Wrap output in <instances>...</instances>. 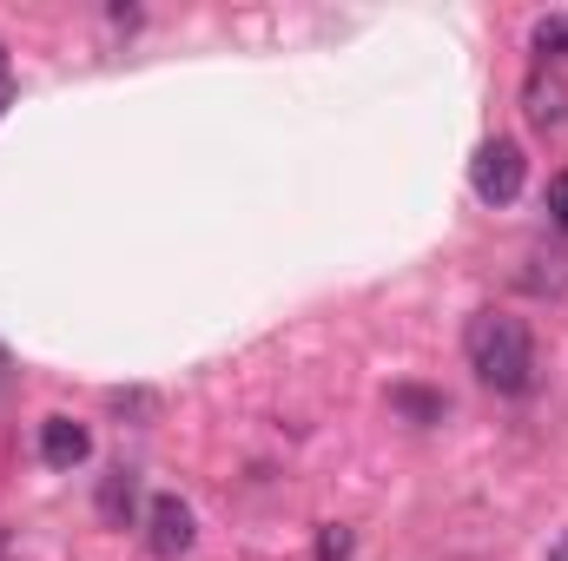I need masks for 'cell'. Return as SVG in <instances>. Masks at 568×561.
Masks as SVG:
<instances>
[{
    "mask_svg": "<svg viewBox=\"0 0 568 561\" xmlns=\"http://www.w3.org/2000/svg\"><path fill=\"white\" fill-rule=\"evenodd\" d=\"M317 561H351V529L344 522H324L317 529Z\"/></svg>",
    "mask_w": 568,
    "mask_h": 561,
    "instance_id": "cell-9",
    "label": "cell"
},
{
    "mask_svg": "<svg viewBox=\"0 0 568 561\" xmlns=\"http://www.w3.org/2000/svg\"><path fill=\"white\" fill-rule=\"evenodd\" d=\"M7 106H13V100H7V86H0V113H7Z\"/></svg>",
    "mask_w": 568,
    "mask_h": 561,
    "instance_id": "cell-12",
    "label": "cell"
},
{
    "mask_svg": "<svg viewBox=\"0 0 568 561\" xmlns=\"http://www.w3.org/2000/svg\"><path fill=\"white\" fill-rule=\"evenodd\" d=\"M133 502H140V476H133V469H106V476H100V522H106V529H126Z\"/></svg>",
    "mask_w": 568,
    "mask_h": 561,
    "instance_id": "cell-6",
    "label": "cell"
},
{
    "mask_svg": "<svg viewBox=\"0 0 568 561\" xmlns=\"http://www.w3.org/2000/svg\"><path fill=\"white\" fill-rule=\"evenodd\" d=\"M0 86H7V47H0Z\"/></svg>",
    "mask_w": 568,
    "mask_h": 561,
    "instance_id": "cell-11",
    "label": "cell"
},
{
    "mask_svg": "<svg viewBox=\"0 0 568 561\" xmlns=\"http://www.w3.org/2000/svg\"><path fill=\"white\" fill-rule=\"evenodd\" d=\"M523 178H529V159H523L516 140H483L476 145V159H469V192H476L483 205H516Z\"/></svg>",
    "mask_w": 568,
    "mask_h": 561,
    "instance_id": "cell-2",
    "label": "cell"
},
{
    "mask_svg": "<svg viewBox=\"0 0 568 561\" xmlns=\"http://www.w3.org/2000/svg\"><path fill=\"white\" fill-rule=\"evenodd\" d=\"M0 561H7V542H0Z\"/></svg>",
    "mask_w": 568,
    "mask_h": 561,
    "instance_id": "cell-13",
    "label": "cell"
},
{
    "mask_svg": "<svg viewBox=\"0 0 568 561\" xmlns=\"http://www.w3.org/2000/svg\"><path fill=\"white\" fill-rule=\"evenodd\" d=\"M463 357L469 370L496 390V397H529L536 390V337L523 317H503V310H476L463 324Z\"/></svg>",
    "mask_w": 568,
    "mask_h": 561,
    "instance_id": "cell-1",
    "label": "cell"
},
{
    "mask_svg": "<svg viewBox=\"0 0 568 561\" xmlns=\"http://www.w3.org/2000/svg\"><path fill=\"white\" fill-rule=\"evenodd\" d=\"M390 404H397L410 422H436V417H443V397H436V390H417V384H397V390H390Z\"/></svg>",
    "mask_w": 568,
    "mask_h": 561,
    "instance_id": "cell-8",
    "label": "cell"
},
{
    "mask_svg": "<svg viewBox=\"0 0 568 561\" xmlns=\"http://www.w3.org/2000/svg\"><path fill=\"white\" fill-rule=\"evenodd\" d=\"M87 456H93L87 422H73V417H47L40 422V462H47V469H80Z\"/></svg>",
    "mask_w": 568,
    "mask_h": 561,
    "instance_id": "cell-5",
    "label": "cell"
},
{
    "mask_svg": "<svg viewBox=\"0 0 568 561\" xmlns=\"http://www.w3.org/2000/svg\"><path fill=\"white\" fill-rule=\"evenodd\" d=\"M529 47H536L542 67H549V60H568V13H542V20L529 27Z\"/></svg>",
    "mask_w": 568,
    "mask_h": 561,
    "instance_id": "cell-7",
    "label": "cell"
},
{
    "mask_svg": "<svg viewBox=\"0 0 568 561\" xmlns=\"http://www.w3.org/2000/svg\"><path fill=\"white\" fill-rule=\"evenodd\" d=\"M523 120H529V126H542V133L568 126V86H562V73H549V67H536V73H529V86H523Z\"/></svg>",
    "mask_w": 568,
    "mask_h": 561,
    "instance_id": "cell-4",
    "label": "cell"
},
{
    "mask_svg": "<svg viewBox=\"0 0 568 561\" xmlns=\"http://www.w3.org/2000/svg\"><path fill=\"white\" fill-rule=\"evenodd\" d=\"M192 542H199L192 509H185L179 496H152V502H145V555L179 561V555H192Z\"/></svg>",
    "mask_w": 568,
    "mask_h": 561,
    "instance_id": "cell-3",
    "label": "cell"
},
{
    "mask_svg": "<svg viewBox=\"0 0 568 561\" xmlns=\"http://www.w3.org/2000/svg\"><path fill=\"white\" fill-rule=\"evenodd\" d=\"M549 218L568 232V172H556V178H549Z\"/></svg>",
    "mask_w": 568,
    "mask_h": 561,
    "instance_id": "cell-10",
    "label": "cell"
}]
</instances>
